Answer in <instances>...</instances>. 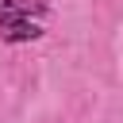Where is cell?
<instances>
[{
	"instance_id": "obj_2",
	"label": "cell",
	"mask_w": 123,
	"mask_h": 123,
	"mask_svg": "<svg viewBox=\"0 0 123 123\" xmlns=\"http://www.w3.org/2000/svg\"><path fill=\"white\" fill-rule=\"evenodd\" d=\"M0 4H4V0H0Z\"/></svg>"
},
{
	"instance_id": "obj_1",
	"label": "cell",
	"mask_w": 123,
	"mask_h": 123,
	"mask_svg": "<svg viewBox=\"0 0 123 123\" xmlns=\"http://www.w3.org/2000/svg\"><path fill=\"white\" fill-rule=\"evenodd\" d=\"M46 31L38 19L23 15V12H0V42L8 46H23V42H38Z\"/></svg>"
}]
</instances>
